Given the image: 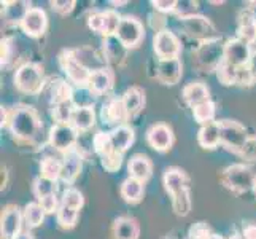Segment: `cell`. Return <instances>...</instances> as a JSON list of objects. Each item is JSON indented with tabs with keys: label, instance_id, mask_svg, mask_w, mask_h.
<instances>
[{
	"label": "cell",
	"instance_id": "1",
	"mask_svg": "<svg viewBox=\"0 0 256 239\" xmlns=\"http://www.w3.org/2000/svg\"><path fill=\"white\" fill-rule=\"evenodd\" d=\"M5 125L20 142H32L42 131L38 112L30 105H16L12 110L2 109V126Z\"/></svg>",
	"mask_w": 256,
	"mask_h": 239
},
{
	"label": "cell",
	"instance_id": "2",
	"mask_svg": "<svg viewBox=\"0 0 256 239\" xmlns=\"http://www.w3.org/2000/svg\"><path fill=\"white\" fill-rule=\"evenodd\" d=\"M14 86L21 93L26 94H37L43 88V69L38 64L28 63L22 64L16 70Z\"/></svg>",
	"mask_w": 256,
	"mask_h": 239
},
{
	"label": "cell",
	"instance_id": "3",
	"mask_svg": "<svg viewBox=\"0 0 256 239\" xmlns=\"http://www.w3.org/2000/svg\"><path fill=\"white\" fill-rule=\"evenodd\" d=\"M220 136H222V144L231 150L236 155H242L244 147L248 140V134L246 129L240 125V123L232 121V120H223L220 121Z\"/></svg>",
	"mask_w": 256,
	"mask_h": 239
},
{
	"label": "cell",
	"instance_id": "4",
	"mask_svg": "<svg viewBox=\"0 0 256 239\" xmlns=\"http://www.w3.org/2000/svg\"><path fill=\"white\" fill-rule=\"evenodd\" d=\"M256 175L248 166L245 164H232L223 171L222 180L229 190L236 193H244L253 188Z\"/></svg>",
	"mask_w": 256,
	"mask_h": 239
},
{
	"label": "cell",
	"instance_id": "5",
	"mask_svg": "<svg viewBox=\"0 0 256 239\" xmlns=\"http://www.w3.org/2000/svg\"><path fill=\"white\" fill-rule=\"evenodd\" d=\"M196 59L199 67L207 72L216 70L218 66L224 61V43L220 39L206 40L196 51Z\"/></svg>",
	"mask_w": 256,
	"mask_h": 239
},
{
	"label": "cell",
	"instance_id": "6",
	"mask_svg": "<svg viewBox=\"0 0 256 239\" xmlns=\"http://www.w3.org/2000/svg\"><path fill=\"white\" fill-rule=\"evenodd\" d=\"M144 35H145L144 24L140 23L137 18L122 16L121 21H120V26H118V31H116V34H114V37H116L122 43V45L129 50V48L138 47L140 42L144 40Z\"/></svg>",
	"mask_w": 256,
	"mask_h": 239
},
{
	"label": "cell",
	"instance_id": "7",
	"mask_svg": "<svg viewBox=\"0 0 256 239\" xmlns=\"http://www.w3.org/2000/svg\"><path fill=\"white\" fill-rule=\"evenodd\" d=\"M59 64L70 82L78 85V88L88 86V82H90V77H91V70L84 67L80 61L74 56L72 50L64 51L62 55L59 56Z\"/></svg>",
	"mask_w": 256,
	"mask_h": 239
},
{
	"label": "cell",
	"instance_id": "8",
	"mask_svg": "<svg viewBox=\"0 0 256 239\" xmlns=\"http://www.w3.org/2000/svg\"><path fill=\"white\" fill-rule=\"evenodd\" d=\"M154 53L160 59H175L182 53V43L178 37L167 29H162L154 35L153 40Z\"/></svg>",
	"mask_w": 256,
	"mask_h": 239
},
{
	"label": "cell",
	"instance_id": "9",
	"mask_svg": "<svg viewBox=\"0 0 256 239\" xmlns=\"http://www.w3.org/2000/svg\"><path fill=\"white\" fill-rule=\"evenodd\" d=\"M76 129L72 125H54L50 131V144L52 148L59 150L64 155L75 148L78 140Z\"/></svg>",
	"mask_w": 256,
	"mask_h": 239
},
{
	"label": "cell",
	"instance_id": "10",
	"mask_svg": "<svg viewBox=\"0 0 256 239\" xmlns=\"http://www.w3.org/2000/svg\"><path fill=\"white\" fill-rule=\"evenodd\" d=\"M22 222H24L22 210L14 204L6 206L2 212V222H0L2 239H16L22 233L21 231Z\"/></svg>",
	"mask_w": 256,
	"mask_h": 239
},
{
	"label": "cell",
	"instance_id": "11",
	"mask_svg": "<svg viewBox=\"0 0 256 239\" xmlns=\"http://www.w3.org/2000/svg\"><path fill=\"white\" fill-rule=\"evenodd\" d=\"M121 18L118 16L116 12L108 10V12H102V13H94L90 16L88 20V26L97 34H102L105 39L113 37L118 31Z\"/></svg>",
	"mask_w": 256,
	"mask_h": 239
},
{
	"label": "cell",
	"instance_id": "12",
	"mask_svg": "<svg viewBox=\"0 0 256 239\" xmlns=\"http://www.w3.org/2000/svg\"><path fill=\"white\" fill-rule=\"evenodd\" d=\"M252 50L248 43L242 42L240 39H231L224 43V61L234 67L248 66L252 58Z\"/></svg>",
	"mask_w": 256,
	"mask_h": 239
},
{
	"label": "cell",
	"instance_id": "13",
	"mask_svg": "<svg viewBox=\"0 0 256 239\" xmlns=\"http://www.w3.org/2000/svg\"><path fill=\"white\" fill-rule=\"evenodd\" d=\"M182 28L186 32L190 37L194 39H202V40H212V37L215 35V28L207 18L200 15H194L190 18L182 20Z\"/></svg>",
	"mask_w": 256,
	"mask_h": 239
},
{
	"label": "cell",
	"instance_id": "14",
	"mask_svg": "<svg viewBox=\"0 0 256 239\" xmlns=\"http://www.w3.org/2000/svg\"><path fill=\"white\" fill-rule=\"evenodd\" d=\"M46 26H48L46 13L45 10H42V8H37V7H32L21 21L22 31L28 34L29 37H34V39L42 37L46 31Z\"/></svg>",
	"mask_w": 256,
	"mask_h": 239
},
{
	"label": "cell",
	"instance_id": "15",
	"mask_svg": "<svg viewBox=\"0 0 256 239\" xmlns=\"http://www.w3.org/2000/svg\"><path fill=\"white\" fill-rule=\"evenodd\" d=\"M146 140L152 148H154L156 152H169L172 144H174V132L170 126L164 125V123H158L153 125L146 131Z\"/></svg>",
	"mask_w": 256,
	"mask_h": 239
},
{
	"label": "cell",
	"instance_id": "16",
	"mask_svg": "<svg viewBox=\"0 0 256 239\" xmlns=\"http://www.w3.org/2000/svg\"><path fill=\"white\" fill-rule=\"evenodd\" d=\"M183 74V66L180 58L175 59H160L156 67V77L164 85H175L180 82Z\"/></svg>",
	"mask_w": 256,
	"mask_h": 239
},
{
	"label": "cell",
	"instance_id": "17",
	"mask_svg": "<svg viewBox=\"0 0 256 239\" xmlns=\"http://www.w3.org/2000/svg\"><path fill=\"white\" fill-rule=\"evenodd\" d=\"M102 118L107 125H118V126H121L126 120H129L122 97H112V99H108L104 104Z\"/></svg>",
	"mask_w": 256,
	"mask_h": 239
},
{
	"label": "cell",
	"instance_id": "18",
	"mask_svg": "<svg viewBox=\"0 0 256 239\" xmlns=\"http://www.w3.org/2000/svg\"><path fill=\"white\" fill-rule=\"evenodd\" d=\"M83 167V158L82 153L78 152L76 148L70 150L64 155V161H62V172H60V179L66 183H72L78 175L82 172Z\"/></svg>",
	"mask_w": 256,
	"mask_h": 239
},
{
	"label": "cell",
	"instance_id": "19",
	"mask_svg": "<svg viewBox=\"0 0 256 239\" xmlns=\"http://www.w3.org/2000/svg\"><path fill=\"white\" fill-rule=\"evenodd\" d=\"M113 86V72L107 67L97 69L91 72L90 82H88V88L97 96L105 94L112 90Z\"/></svg>",
	"mask_w": 256,
	"mask_h": 239
},
{
	"label": "cell",
	"instance_id": "20",
	"mask_svg": "<svg viewBox=\"0 0 256 239\" xmlns=\"http://www.w3.org/2000/svg\"><path fill=\"white\" fill-rule=\"evenodd\" d=\"M122 102H124L129 118H134L145 107V91L138 86H132L122 94Z\"/></svg>",
	"mask_w": 256,
	"mask_h": 239
},
{
	"label": "cell",
	"instance_id": "21",
	"mask_svg": "<svg viewBox=\"0 0 256 239\" xmlns=\"http://www.w3.org/2000/svg\"><path fill=\"white\" fill-rule=\"evenodd\" d=\"M128 169L129 177H134V179L145 183L153 174V164L145 155H134L129 159Z\"/></svg>",
	"mask_w": 256,
	"mask_h": 239
},
{
	"label": "cell",
	"instance_id": "22",
	"mask_svg": "<svg viewBox=\"0 0 256 239\" xmlns=\"http://www.w3.org/2000/svg\"><path fill=\"white\" fill-rule=\"evenodd\" d=\"M140 226L136 218L132 217H118L113 223L114 239H138Z\"/></svg>",
	"mask_w": 256,
	"mask_h": 239
},
{
	"label": "cell",
	"instance_id": "23",
	"mask_svg": "<svg viewBox=\"0 0 256 239\" xmlns=\"http://www.w3.org/2000/svg\"><path fill=\"white\" fill-rule=\"evenodd\" d=\"M198 140L202 148H216L222 144V136H220V123L218 121H212L207 123L200 129L198 134Z\"/></svg>",
	"mask_w": 256,
	"mask_h": 239
},
{
	"label": "cell",
	"instance_id": "24",
	"mask_svg": "<svg viewBox=\"0 0 256 239\" xmlns=\"http://www.w3.org/2000/svg\"><path fill=\"white\" fill-rule=\"evenodd\" d=\"M239 39L248 45L256 42V16L252 10H244L239 15Z\"/></svg>",
	"mask_w": 256,
	"mask_h": 239
},
{
	"label": "cell",
	"instance_id": "25",
	"mask_svg": "<svg viewBox=\"0 0 256 239\" xmlns=\"http://www.w3.org/2000/svg\"><path fill=\"white\" fill-rule=\"evenodd\" d=\"M162 182H164L166 190L169 191L172 196H174L175 193H178L183 188L188 187V185H186L188 177H186V174H184L182 169H178V167H169V169L164 172Z\"/></svg>",
	"mask_w": 256,
	"mask_h": 239
},
{
	"label": "cell",
	"instance_id": "26",
	"mask_svg": "<svg viewBox=\"0 0 256 239\" xmlns=\"http://www.w3.org/2000/svg\"><path fill=\"white\" fill-rule=\"evenodd\" d=\"M208 96H210L208 88L200 82L190 83L184 86V90H183V99L186 101V104H190L191 107H196V105L202 102L210 101Z\"/></svg>",
	"mask_w": 256,
	"mask_h": 239
},
{
	"label": "cell",
	"instance_id": "27",
	"mask_svg": "<svg viewBox=\"0 0 256 239\" xmlns=\"http://www.w3.org/2000/svg\"><path fill=\"white\" fill-rule=\"evenodd\" d=\"M110 140H112L113 148L116 150V152L124 153L130 147V144L134 142V131L126 125L116 126L110 132Z\"/></svg>",
	"mask_w": 256,
	"mask_h": 239
},
{
	"label": "cell",
	"instance_id": "28",
	"mask_svg": "<svg viewBox=\"0 0 256 239\" xmlns=\"http://www.w3.org/2000/svg\"><path fill=\"white\" fill-rule=\"evenodd\" d=\"M121 196L129 204H137L144 196V182H140L134 177H128L126 180H122L121 183Z\"/></svg>",
	"mask_w": 256,
	"mask_h": 239
},
{
	"label": "cell",
	"instance_id": "29",
	"mask_svg": "<svg viewBox=\"0 0 256 239\" xmlns=\"http://www.w3.org/2000/svg\"><path fill=\"white\" fill-rule=\"evenodd\" d=\"M126 51L128 48L122 45V43L114 37H107L104 40V55L107 58L108 63L113 64H121L126 58Z\"/></svg>",
	"mask_w": 256,
	"mask_h": 239
},
{
	"label": "cell",
	"instance_id": "30",
	"mask_svg": "<svg viewBox=\"0 0 256 239\" xmlns=\"http://www.w3.org/2000/svg\"><path fill=\"white\" fill-rule=\"evenodd\" d=\"M94 123H96V112L92 107H90V109H75L70 125L76 131H88L94 126Z\"/></svg>",
	"mask_w": 256,
	"mask_h": 239
},
{
	"label": "cell",
	"instance_id": "31",
	"mask_svg": "<svg viewBox=\"0 0 256 239\" xmlns=\"http://www.w3.org/2000/svg\"><path fill=\"white\" fill-rule=\"evenodd\" d=\"M45 214H46V212L43 210V207L40 206L38 201L29 202V204L26 206L24 210H22L24 223L28 225V228H37V226L42 225L43 220H45Z\"/></svg>",
	"mask_w": 256,
	"mask_h": 239
},
{
	"label": "cell",
	"instance_id": "32",
	"mask_svg": "<svg viewBox=\"0 0 256 239\" xmlns=\"http://www.w3.org/2000/svg\"><path fill=\"white\" fill-rule=\"evenodd\" d=\"M72 94H74L72 86L66 83L64 80H54L50 86V99L52 105L64 101H70L72 99Z\"/></svg>",
	"mask_w": 256,
	"mask_h": 239
},
{
	"label": "cell",
	"instance_id": "33",
	"mask_svg": "<svg viewBox=\"0 0 256 239\" xmlns=\"http://www.w3.org/2000/svg\"><path fill=\"white\" fill-rule=\"evenodd\" d=\"M75 112V105L70 101L59 102L56 105H52V118L56 120V125H70L72 123V117Z\"/></svg>",
	"mask_w": 256,
	"mask_h": 239
},
{
	"label": "cell",
	"instance_id": "34",
	"mask_svg": "<svg viewBox=\"0 0 256 239\" xmlns=\"http://www.w3.org/2000/svg\"><path fill=\"white\" fill-rule=\"evenodd\" d=\"M96 101H97V94H94L88 86H80V88H76V90H74L72 102L75 105V109L94 107Z\"/></svg>",
	"mask_w": 256,
	"mask_h": 239
},
{
	"label": "cell",
	"instance_id": "35",
	"mask_svg": "<svg viewBox=\"0 0 256 239\" xmlns=\"http://www.w3.org/2000/svg\"><path fill=\"white\" fill-rule=\"evenodd\" d=\"M40 171H42V177H46V179L56 182L58 179H60V172H62V161H58L56 158L46 156V158L42 159Z\"/></svg>",
	"mask_w": 256,
	"mask_h": 239
},
{
	"label": "cell",
	"instance_id": "36",
	"mask_svg": "<svg viewBox=\"0 0 256 239\" xmlns=\"http://www.w3.org/2000/svg\"><path fill=\"white\" fill-rule=\"evenodd\" d=\"M172 206L176 215H188L191 210V194H190V188H183L182 191L175 193L172 196Z\"/></svg>",
	"mask_w": 256,
	"mask_h": 239
},
{
	"label": "cell",
	"instance_id": "37",
	"mask_svg": "<svg viewBox=\"0 0 256 239\" xmlns=\"http://www.w3.org/2000/svg\"><path fill=\"white\" fill-rule=\"evenodd\" d=\"M192 115H194V120L200 123L202 126L207 125V123H212L215 120V104L212 101L202 102L196 105V107H192Z\"/></svg>",
	"mask_w": 256,
	"mask_h": 239
},
{
	"label": "cell",
	"instance_id": "38",
	"mask_svg": "<svg viewBox=\"0 0 256 239\" xmlns=\"http://www.w3.org/2000/svg\"><path fill=\"white\" fill-rule=\"evenodd\" d=\"M58 185L54 180H50L46 177H37L34 180V194L37 196V199H43L46 196H51V194H56Z\"/></svg>",
	"mask_w": 256,
	"mask_h": 239
},
{
	"label": "cell",
	"instance_id": "39",
	"mask_svg": "<svg viewBox=\"0 0 256 239\" xmlns=\"http://www.w3.org/2000/svg\"><path fill=\"white\" fill-rule=\"evenodd\" d=\"M10 7H5V16L8 21H13V23H20L22 21V18L26 16V13H28L30 10V4L28 2H12L8 4Z\"/></svg>",
	"mask_w": 256,
	"mask_h": 239
},
{
	"label": "cell",
	"instance_id": "40",
	"mask_svg": "<svg viewBox=\"0 0 256 239\" xmlns=\"http://www.w3.org/2000/svg\"><path fill=\"white\" fill-rule=\"evenodd\" d=\"M56 217H58V223L60 226L66 228V229H70V228L75 226L76 220H78V210L60 204L58 212H56Z\"/></svg>",
	"mask_w": 256,
	"mask_h": 239
},
{
	"label": "cell",
	"instance_id": "41",
	"mask_svg": "<svg viewBox=\"0 0 256 239\" xmlns=\"http://www.w3.org/2000/svg\"><path fill=\"white\" fill-rule=\"evenodd\" d=\"M237 69L228 63V61H223L222 64L216 69V77L223 85H236L237 82Z\"/></svg>",
	"mask_w": 256,
	"mask_h": 239
},
{
	"label": "cell",
	"instance_id": "42",
	"mask_svg": "<svg viewBox=\"0 0 256 239\" xmlns=\"http://www.w3.org/2000/svg\"><path fill=\"white\" fill-rule=\"evenodd\" d=\"M60 204H64V206H68V207H72V209H76V210H80L84 204V198H83V194L80 190H76V188H67L62 194V199H60Z\"/></svg>",
	"mask_w": 256,
	"mask_h": 239
},
{
	"label": "cell",
	"instance_id": "43",
	"mask_svg": "<svg viewBox=\"0 0 256 239\" xmlns=\"http://www.w3.org/2000/svg\"><path fill=\"white\" fill-rule=\"evenodd\" d=\"M102 159V166L107 169L108 172H114L118 171L121 167V163H122V153L116 152V150H112L107 155L100 156Z\"/></svg>",
	"mask_w": 256,
	"mask_h": 239
},
{
	"label": "cell",
	"instance_id": "44",
	"mask_svg": "<svg viewBox=\"0 0 256 239\" xmlns=\"http://www.w3.org/2000/svg\"><path fill=\"white\" fill-rule=\"evenodd\" d=\"M214 236L210 226L206 222H198L190 228L188 239H210Z\"/></svg>",
	"mask_w": 256,
	"mask_h": 239
},
{
	"label": "cell",
	"instance_id": "45",
	"mask_svg": "<svg viewBox=\"0 0 256 239\" xmlns=\"http://www.w3.org/2000/svg\"><path fill=\"white\" fill-rule=\"evenodd\" d=\"M174 12L178 15L182 20H184V18H190V16H194V15H196V12H198V2H190V0L176 2Z\"/></svg>",
	"mask_w": 256,
	"mask_h": 239
},
{
	"label": "cell",
	"instance_id": "46",
	"mask_svg": "<svg viewBox=\"0 0 256 239\" xmlns=\"http://www.w3.org/2000/svg\"><path fill=\"white\" fill-rule=\"evenodd\" d=\"M240 158L248 159V161H254V159H256V137H253V136L248 137V140H246V144L244 147V152H242Z\"/></svg>",
	"mask_w": 256,
	"mask_h": 239
},
{
	"label": "cell",
	"instance_id": "47",
	"mask_svg": "<svg viewBox=\"0 0 256 239\" xmlns=\"http://www.w3.org/2000/svg\"><path fill=\"white\" fill-rule=\"evenodd\" d=\"M76 5L75 0H64V2H59V0H56V2H51V8L54 10L56 13L59 15H67L74 10V7Z\"/></svg>",
	"mask_w": 256,
	"mask_h": 239
},
{
	"label": "cell",
	"instance_id": "48",
	"mask_svg": "<svg viewBox=\"0 0 256 239\" xmlns=\"http://www.w3.org/2000/svg\"><path fill=\"white\" fill-rule=\"evenodd\" d=\"M40 202V206L43 207V210L46 212V214H52V212H58L59 206L58 204V198H56V194H51V196H46V198H43V199H38Z\"/></svg>",
	"mask_w": 256,
	"mask_h": 239
},
{
	"label": "cell",
	"instance_id": "49",
	"mask_svg": "<svg viewBox=\"0 0 256 239\" xmlns=\"http://www.w3.org/2000/svg\"><path fill=\"white\" fill-rule=\"evenodd\" d=\"M153 7L156 8L158 12H162V13H169V12H174L175 10V4L174 0H156V2H152Z\"/></svg>",
	"mask_w": 256,
	"mask_h": 239
},
{
	"label": "cell",
	"instance_id": "50",
	"mask_svg": "<svg viewBox=\"0 0 256 239\" xmlns=\"http://www.w3.org/2000/svg\"><path fill=\"white\" fill-rule=\"evenodd\" d=\"M244 239H256V225L250 223L244 228Z\"/></svg>",
	"mask_w": 256,
	"mask_h": 239
},
{
	"label": "cell",
	"instance_id": "51",
	"mask_svg": "<svg viewBox=\"0 0 256 239\" xmlns=\"http://www.w3.org/2000/svg\"><path fill=\"white\" fill-rule=\"evenodd\" d=\"M248 69H250V72H252L253 78L256 80V51H253V55H252V58H250Z\"/></svg>",
	"mask_w": 256,
	"mask_h": 239
},
{
	"label": "cell",
	"instance_id": "52",
	"mask_svg": "<svg viewBox=\"0 0 256 239\" xmlns=\"http://www.w3.org/2000/svg\"><path fill=\"white\" fill-rule=\"evenodd\" d=\"M16 239H34V234L32 233H29V231H22L20 236H18Z\"/></svg>",
	"mask_w": 256,
	"mask_h": 239
},
{
	"label": "cell",
	"instance_id": "53",
	"mask_svg": "<svg viewBox=\"0 0 256 239\" xmlns=\"http://www.w3.org/2000/svg\"><path fill=\"white\" fill-rule=\"evenodd\" d=\"M210 239H223V237H222V236H218V234H214Z\"/></svg>",
	"mask_w": 256,
	"mask_h": 239
},
{
	"label": "cell",
	"instance_id": "54",
	"mask_svg": "<svg viewBox=\"0 0 256 239\" xmlns=\"http://www.w3.org/2000/svg\"><path fill=\"white\" fill-rule=\"evenodd\" d=\"M229 239H242L239 234H234V236H231V237H229Z\"/></svg>",
	"mask_w": 256,
	"mask_h": 239
},
{
	"label": "cell",
	"instance_id": "55",
	"mask_svg": "<svg viewBox=\"0 0 256 239\" xmlns=\"http://www.w3.org/2000/svg\"><path fill=\"white\" fill-rule=\"evenodd\" d=\"M253 190L256 191V179H254V185H253Z\"/></svg>",
	"mask_w": 256,
	"mask_h": 239
}]
</instances>
